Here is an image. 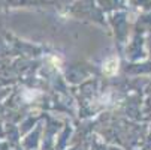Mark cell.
<instances>
[{"instance_id": "6da1fadb", "label": "cell", "mask_w": 151, "mask_h": 150, "mask_svg": "<svg viewBox=\"0 0 151 150\" xmlns=\"http://www.w3.org/2000/svg\"><path fill=\"white\" fill-rule=\"evenodd\" d=\"M117 69H118V60H115V59H112V60H109V62H106V65H105V68H103L105 74H108V75L115 74Z\"/></svg>"}]
</instances>
